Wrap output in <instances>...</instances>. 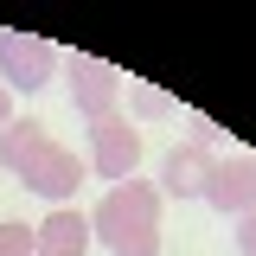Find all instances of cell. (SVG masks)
Listing matches in <instances>:
<instances>
[{
	"instance_id": "cell-1",
	"label": "cell",
	"mask_w": 256,
	"mask_h": 256,
	"mask_svg": "<svg viewBox=\"0 0 256 256\" xmlns=\"http://www.w3.org/2000/svg\"><path fill=\"white\" fill-rule=\"evenodd\" d=\"M0 166L20 186H32L38 198H52V205H64L70 192L84 186V160L70 154L64 141H52L45 122H6L0 128Z\"/></svg>"
},
{
	"instance_id": "cell-2",
	"label": "cell",
	"mask_w": 256,
	"mask_h": 256,
	"mask_svg": "<svg viewBox=\"0 0 256 256\" xmlns=\"http://www.w3.org/2000/svg\"><path fill=\"white\" fill-rule=\"evenodd\" d=\"M90 237H102L109 256H160V186L154 180L109 186L90 212Z\"/></svg>"
},
{
	"instance_id": "cell-3",
	"label": "cell",
	"mask_w": 256,
	"mask_h": 256,
	"mask_svg": "<svg viewBox=\"0 0 256 256\" xmlns=\"http://www.w3.org/2000/svg\"><path fill=\"white\" fill-rule=\"evenodd\" d=\"M64 64V77H70V109L84 116V122H102V116H116V102H122V70L102 58H84V52H70Z\"/></svg>"
},
{
	"instance_id": "cell-4",
	"label": "cell",
	"mask_w": 256,
	"mask_h": 256,
	"mask_svg": "<svg viewBox=\"0 0 256 256\" xmlns=\"http://www.w3.org/2000/svg\"><path fill=\"white\" fill-rule=\"evenodd\" d=\"M90 166H96V180H109V186L134 180V166H141V128L128 122L122 109L90 122Z\"/></svg>"
},
{
	"instance_id": "cell-5",
	"label": "cell",
	"mask_w": 256,
	"mask_h": 256,
	"mask_svg": "<svg viewBox=\"0 0 256 256\" xmlns=\"http://www.w3.org/2000/svg\"><path fill=\"white\" fill-rule=\"evenodd\" d=\"M52 77H58V52H52L45 38H32V32H0V84H6V90L38 96Z\"/></svg>"
},
{
	"instance_id": "cell-6",
	"label": "cell",
	"mask_w": 256,
	"mask_h": 256,
	"mask_svg": "<svg viewBox=\"0 0 256 256\" xmlns=\"http://www.w3.org/2000/svg\"><path fill=\"white\" fill-rule=\"evenodd\" d=\"M205 205L224 212V218H250V212H256V154H224V160H212Z\"/></svg>"
},
{
	"instance_id": "cell-7",
	"label": "cell",
	"mask_w": 256,
	"mask_h": 256,
	"mask_svg": "<svg viewBox=\"0 0 256 256\" xmlns=\"http://www.w3.org/2000/svg\"><path fill=\"white\" fill-rule=\"evenodd\" d=\"M212 148L205 141H180L173 154L160 160V192H173V198H205V180H212Z\"/></svg>"
},
{
	"instance_id": "cell-8",
	"label": "cell",
	"mask_w": 256,
	"mask_h": 256,
	"mask_svg": "<svg viewBox=\"0 0 256 256\" xmlns=\"http://www.w3.org/2000/svg\"><path fill=\"white\" fill-rule=\"evenodd\" d=\"M38 237V256H90V218L77 205H52L45 224H32Z\"/></svg>"
},
{
	"instance_id": "cell-9",
	"label": "cell",
	"mask_w": 256,
	"mask_h": 256,
	"mask_svg": "<svg viewBox=\"0 0 256 256\" xmlns=\"http://www.w3.org/2000/svg\"><path fill=\"white\" fill-rule=\"evenodd\" d=\"M128 102H134V116H128V122H160V116H180V102H173V96H160V90H148V84H128Z\"/></svg>"
},
{
	"instance_id": "cell-10",
	"label": "cell",
	"mask_w": 256,
	"mask_h": 256,
	"mask_svg": "<svg viewBox=\"0 0 256 256\" xmlns=\"http://www.w3.org/2000/svg\"><path fill=\"white\" fill-rule=\"evenodd\" d=\"M0 256H38L32 224H0Z\"/></svg>"
},
{
	"instance_id": "cell-11",
	"label": "cell",
	"mask_w": 256,
	"mask_h": 256,
	"mask_svg": "<svg viewBox=\"0 0 256 256\" xmlns=\"http://www.w3.org/2000/svg\"><path fill=\"white\" fill-rule=\"evenodd\" d=\"M237 256H256V212L237 218Z\"/></svg>"
},
{
	"instance_id": "cell-12",
	"label": "cell",
	"mask_w": 256,
	"mask_h": 256,
	"mask_svg": "<svg viewBox=\"0 0 256 256\" xmlns=\"http://www.w3.org/2000/svg\"><path fill=\"white\" fill-rule=\"evenodd\" d=\"M13 122V90H6V84H0V128Z\"/></svg>"
}]
</instances>
